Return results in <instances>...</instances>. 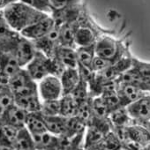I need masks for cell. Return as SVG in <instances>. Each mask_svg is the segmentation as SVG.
<instances>
[{
	"instance_id": "6da1fadb",
	"label": "cell",
	"mask_w": 150,
	"mask_h": 150,
	"mask_svg": "<svg viewBox=\"0 0 150 150\" xmlns=\"http://www.w3.org/2000/svg\"><path fill=\"white\" fill-rule=\"evenodd\" d=\"M3 13L10 27L18 33L50 15L21 1L8 5L3 10Z\"/></svg>"
},
{
	"instance_id": "7a4b0ae2",
	"label": "cell",
	"mask_w": 150,
	"mask_h": 150,
	"mask_svg": "<svg viewBox=\"0 0 150 150\" xmlns=\"http://www.w3.org/2000/svg\"><path fill=\"white\" fill-rule=\"evenodd\" d=\"M25 69L35 81H40L49 75L58 78L65 70L64 66L56 58H50L41 51L36 50L33 59L27 64Z\"/></svg>"
},
{
	"instance_id": "3957f363",
	"label": "cell",
	"mask_w": 150,
	"mask_h": 150,
	"mask_svg": "<svg viewBox=\"0 0 150 150\" xmlns=\"http://www.w3.org/2000/svg\"><path fill=\"white\" fill-rule=\"evenodd\" d=\"M0 50L12 54L22 68L27 66L36 53L33 42L22 36L20 33L0 41Z\"/></svg>"
},
{
	"instance_id": "277c9868",
	"label": "cell",
	"mask_w": 150,
	"mask_h": 150,
	"mask_svg": "<svg viewBox=\"0 0 150 150\" xmlns=\"http://www.w3.org/2000/svg\"><path fill=\"white\" fill-rule=\"evenodd\" d=\"M96 54L98 57L115 63L120 59L129 49V42L125 40H117L113 35H104L101 36L95 44Z\"/></svg>"
},
{
	"instance_id": "5b68a950",
	"label": "cell",
	"mask_w": 150,
	"mask_h": 150,
	"mask_svg": "<svg viewBox=\"0 0 150 150\" xmlns=\"http://www.w3.org/2000/svg\"><path fill=\"white\" fill-rule=\"evenodd\" d=\"M111 131L112 125L109 118L93 117L85 131L83 147L85 149L96 148L104 137Z\"/></svg>"
},
{
	"instance_id": "8992f818",
	"label": "cell",
	"mask_w": 150,
	"mask_h": 150,
	"mask_svg": "<svg viewBox=\"0 0 150 150\" xmlns=\"http://www.w3.org/2000/svg\"><path fill=\"white\" fill-rule=\"evenodd\" d=\"M10 89L14 96H23L38 94V84L25 68H21L9 79Z\"/></svg>"
},
{
	"instance_id": "52a82bcc",
	"label": "cell",
	"mask_w": 150,
	"mask_h": 150,
	"mask_svg": "<svg viewBox=\"0 0 150 150\" xmlns=\"http://www.w3.org/2000/svg\"><path fill=\"white\" fill-rule=\"evenodd\" d=\"M38 94L42 101L60 99L63 96L60 79L54 75L43 78L38 82Z\"/></svg>"
},
{
	"instance_id": "ba28073f",
	"label": "cell",
	"mask_w": 150,
	"mask_h": 150,
	"mask_svg": "<svg viewBox=\"0 0 150 150\" xmlns=\"http://www.w3.org/2000/svg\"><path fill=\"white\" fill-rule=\"evenodd\" d=\"M36 50L41 51L50 58H53L56 50L60 46L59 43V27L56 26L48 35L45 36L32 41Z\"/></svg>"
},
{
	"instance_id": "9c48e42d",
	"label": "cell",
	"mask_w": 150,
	"mask_h": 150,
	"mask_svg": "<svg viewBox=\"0 0 150 150\" xmlns=\"http://www.w3.org/2000/svg\"><path fill=\"white\" fill-rule=\"evenodd\" d=\"M130 117L139 124L150 123V94L126 107Z\"/></svg>"
},
{
	"instance_id": "30bf717a",
	"label": "cell",
	"mask_w": 150,
	"mask_h": 150,
	"mask_svg": "<svg viewBox=\"0 0 150 150\" xmlns=\"http://www.w3.org/2000/svg\"><path fill=\"white\" fill-rule=\"evenodd\" d=\"M85 9H86V5L82 3L77 6L66 7L61 10L52 11L50 16L54 20L56 26L60 27L64 24L76 23Z\"/></svg>"
},
{
	"instance_id": "8fae6325",
	"label": "cell",
	"mask_w": 150,
	"mask_h": 150,
	"mask_svg": "<svg viewBox=\"0 0 150 150\" xmlns=\"http://www.w3.org/2000/svg\"><path fill=\"white\" fill-rule=\"evenodd\" d=\"M117 92L121 100L122 105L127 107L131 103L138 101L141 97L150 94L141 88L135 86L131 83L125 82H117Z\"/></svg>"
},
{
	"instance_id": "7c38bea8",
	"label": "cell",
	"mask_w": 150,
	"mask_h": 150,
	"mask_svg": "<svg viewBox=\"0 0 150 150\" xmlns=\"http://www.w3.org/2000/svg\"><path fill=\"white\" fill-rule=\"evenodd\" d=\"M55 27L56 24L54 20L50 15H49L43 20L25 28L20 34L30 41H35L48 35Z\"/></svg>"
},
{
	"instance_id": "4fadbf2b",
	"label": "cell",
	"mask_w": 150,
	"mask_h": 150,
	"mask_svg": "<svg viewBox=\"0 0 150 150\" xmlns=\"http://www.w3.org/2000/svg\"><path fill=\"white\" fill-rule=\"evenodd\" d=\"M28 114V112L14 103L9 107L0 117V125L13 126L21 130L25 127Z\"/></svg>"
},
{
	"instance_id": "5bb4252c",
	"label": "cell",
	"mask_w": 150,
	"mask_h": 150,
	"mask_svg": "<svg viewBox=\"0 0 150 150\" xmlns=\"http://www.w3.org/2000/svg\"><path fill=\"white\" fill-rule=\"evenodd\" d=\"M37 150H60V137L49 132L32 134Z\"/></svg>"
},
{
	"instance_id": "9a60e30c",
	"label": "cell",
	"mask_w": 150,
	"mask_h": 150,
	"mask_svg": "<svg viewBox=\"0 0 150 150\" xmlns=\"http://www.w3.org/2000/svg\"><path fill=\"white\" fill-rule=\"evenodd\" d=\"M59 79L62 84L63 96L71 95L81 80L78 68H66Z\"/></svg>"
},
{
	"instance_id": "2e32d148",
	"label": "cell",
	"mask_w": 150,
	"mask_h": 150,
	"mask_svg": "<svg viewBox=\"0 0 150 150\" xmlns=\"http://www.w3.org/2000/svg\"><path fill=\"white\" fill-rule=\"evenodd\" d=\"M21 68L18 60L12 54L0 50V73L10 79Z\"/></svg>"
},
{
	"instance_id": "e0dca14e",
	"label": "cell",
	"mask_w": 150,
	"mask_h": 150,
	"mask_svg": "<svg viewBox=\"0 0 150 150\" xmlns=\"http://www.w3.org/2000/svg\"><path fill=\"white\" fill-rule=\"evenodd\" d=\"M59 61L64 68H78V58L76 49L59 46L56 50L54 57Z\"/></svg>"
},
{
	"instance_id": "ac0fdd59",
	"label": "cell",
	"mask_w": 150,
	"mask_h": 150,
	"mask_svg": "<svg viewBox=\"0 0 150 150\" xmlns=\"http://www.w3.org/2000/svg\"><path fill=\"white\" fill-rule=\"evenodd\" d=\"M14 103L28 113L41 111L42 100L39 96V94L23 96H14Z\"/></svg>"
},
{
	"instance_id": "d6986e66",
	"label": "cell",
	"mask_w": 150,
	"mask_h": 150,
	"mask_svg": "<svg viewBox=\"0 0 150 150\" xmlns=\"http://www.w3.org/2000/svg\"><path fill=\"white\" fill-rule=\"evenodd\" d=\"M77 28V22L64 24L59 27V43L61 46L71 49H77L75 42V33Z\"/></svg>"
},
{
	"instance_id": "ffe728a7",
	"label": "cell",
	"mask_w": 150,
	"mask_h": 150,
	"mask_svg": "<svg viewBox=\"0 0 150 150\" xmlns=\"http://www.w3.org/2000/svg\"><path fill=\"white\" fill-rule=\"evenodd\" d=\"M25 127L31 134H39L48 132L43 116L41 114V112L28 113L27 116Z\"/></svg>"
},
{
	"instance_id": "44dd1931",
	"label": "cell",
	"mask_w": 150,
	"mask_h": 150,
	"mask_svg": "<svg viewBox=\"0 0 150 150\" xmlns=\"http://www.w3.org/2000/svg\"><path fill=\"white\" fill-rule=\"evenodd\" d=\"M109 119L112 125V128H124L132 125L133 119L130 117L126 108H119L112 111L110 116Z\"/></svg>"
},
{
	"instance_id": "7402d4cb",
	"label": "cell",
	"mask_w": 150,
	"mask_h": 150,
	"mask_svg": "<svg viewBox=\"0 0 150 150\" xmlns=\"http://www.w3.org/2000/svg\"><path fill=\"white\" fill-rule=\"evenodd\" d=\"M44 122L47 131L57 136H64L66 128V117L62 116L44 117Z\"/></svg>"
},
{
	"instance_id": "603a6c76",
	"label": "cell",
	"mask_w": 150,
	"mask_h": 150,
	"mask_svg": "<svg viewBox=\"0 0 150 150\" xmlns=\"http://www.w3.org/2000/svg\"><path fill=\"white\" fill-rule=\"evenodd\" d=\"M13 146L15 150H37L35 146L32 134L26 127L19 131Z\"/></svg>"
},
{
	"instance_id": "cb8c5ba5",
	"label": "cell",
	"mask_w": 150,
	"mask_h": 150,
	"mask_svg": "<svg viewBox=\"0 0 150 150\" xmlns=\"http://www.w3.org/2000/svg\"><path fill=\"white\" fill-rule=\"evenodd\" d=\"M78 64L92 69L93 61L96 56L95 45L86 47H77L76 49Z\"/></svg>"
},
{
	"instance_id": "d4e9b609",
	"label": "cell",
	"mask_w": 150,
	"mask_h": 150,
	"mask_svg": "<svg viewBox=\"0 0 150 150\" xmlns=\"http://www.w3.org/2000/svg\"><path fill=\"white\" fill-rule=\"evenodd\" d=\"M60 116L64 117H75L78 111L79 104L75 101L71 95L63 96L60 98Z\"/></svg>"
},
{
	"instance_id": "484cf974",
	"label": "cell",
	"mask_w": 150,
	"mask_h": 150,
	"mask_svg": "<svg viewBox=\"0 0 150 150\" xmlns=\"http://www.w3.org/2000/svg\"><path fill=\"white\" fill-rule=\"evenodd\" d=\"M93 117L98 118H109L110 110L101 96L92 98Z\"/></svg>"
},
{
	"instance_id": "4316f807",
	"label": "cell",
	"mask_w": 150,
	"mask_h": 150,
	"mask_svg": "<svg viewBox=\"0 0 150 150\" xmlns=\"http://www.w3.org/2000/svg\"><path fill=\"white\" fill-rule=\"evenodd\" d=\"M71 96L78 103L79 105L81 103H82L83 102L87 101L88 99L91 98L88 83L81 78L79 84L74 88V90L71 93Z\"/></svg>"
},
{
	"instance_id": "83f0119b",
	"label": "cell",
	"mask_w": 150,
	"mask_h": 150,
	"mask_svg": "<svg viewBox=\"0 0 150 150\" xmlns=\"http://www.w3.org/2000/svg\"><path fill=\"white\" fill-rule=\"evenodd\" d=\"M122 147L121 141L113 131L110 132L97 146L100 150H120Z\"/></svg>"
},
{
	"instance_id": "f1b7e54d",
	"label": "cell",
	"mask_w": 150,
	"mask_h": 150,
	"mask_svg": "<svg viewBox=\"0 0 150 150\" xmlns=\"http://www.w3.org/2000/svg\"><path fill=\"white\" fill-rule=\"evenodd\" d=\"M60 99L58 100H48L42 101L41 114L44 117H55L60 116Z\"/></svg>"
},
{
	"instance_id": "f546056e",
	"label": "cell",
	"mask_w": 150,
	"mask_h": 150,
	"mask_svg": "<svg viewBox=\"0 0 150 150\" xmlns=\"http://www.w3.org/2000/svg\"><path fill=\"white\" fill-rule=\"evenodd\" d=\"M75 117H77L81 119L83 123L87 125L89 124L93 117V110H92V97L88 99L87 101L83 102L79 105L77 114Z\"/></svg>"
},
{
	"instance_id": "4dcf8cb0",
	"label": "cell",
	"mask_w": 150,
	"mask_h": 150,
	"mask_svg": "<svg viewBox=\"0 0 150 150\" xmlns=\"http://www.w3.org/2000/svg\"><path fill=\"white\" fill-rule=\"evenodd\" d=\"M20 1L33 7L37 11L50 15L52 12L50 0H20Z\"/></svg>"
},
{
	"instance_id": "1f68e13d",
	"label": "cell",
	"mask_w": 150,
	"mask_h": 150,
	"mask_svg": "<svg viewBox=\"0 0 150 150\" xmlns=\"http://www.w3.org/2000/svg\"><path fill=\"white\" fill-rule=\"evenodd\" d=\"M18 32L14 31L7 22L3 10L0 11V41L15 35Z\"/></svg>"
},
{
	"instance_id": "d6a6232c",
	"label": "cell",
	"mask_w": 150,
	"mask_h": 150,
	"mask_svg": "<svg viewBox=\"0 0 150 150\" xmlns=\"http://www.w3.org/2000/svg\"><path fill=\"white\" fill-rule=\"evenodd\" d=\"M132 69L142 75L143 77L150 80V62H144L133 57Z\"/></svg>"
},
{
	"instance_id": "836d02e7",
	"label": "cell",
	"mask_w": 150,
	"mask_h": 150,
	"mask_svg": "<svg viewBox=\"0 0 150 150\" xmlns=\"http://www.w3.org/2000/svg\"><path fill=\"white\" fill-rule=\"evenodd\" d=\"M14 104V96L12 91L0 94V117L4 112L12 105Z\"/></svg>"
},
{
	"instance_id": "e575fe53",
	"label": "cell",
	"mask_w": 150,
	"mask_h": 150,
	"mask_svg": "<svg viewBox=\"0 0 150 150\" xmlns=\"http://www.w3.org/2000/svg\"><path fill=\"white\" fill-rule=\"evenodd\" d=\"M83 0H50L52 11L61 10L66 7L82 4ZM52 13V12H51Z\"/></svg>"
},
{
	"instance_id": "d590c367",
	"label": "cell",
	"mask_w": 150,
	"mask_h": 150,
	"mask_svg": "<svg viewBox=\"0 0 150 150\" xmlns=\"http://www.w3.org/2000/svg\"><path fill=\"white\" fill-rule=\"evenodd\" d=\"M113 63L110 60H107L105 58H103L101 57L96 56L94 61H93V64H92V70L95 72H100L103 70H105L106 68H108L109 66H110Z\"/></svg>"
},
{
	"instance_id": "8d00e7d4",
	"label": "cell",
	"mask_w": 150,
	"mask_h": 150,
	"mask_svg": "<svg viewBox=\"0 0 150 150\" xmlns=\"http://www.w3.org/2000/svg\"><path fill=\"white\" fill-rule=\"evenodd\" d=\"M7 6V4L6 3L5 0H0V11L4 10Z\"/></svg>"
},
{
	"instance_id": "74e56055",
	"label": "cell",
	"mask_w": 150,
	"mask_h": 150,
	"mask_svg": "<svg viewBox=\"0 0 150 150\" xmlns=\"http://www.w3.org/2000/svg\"><path fill=\"white\" fill-rule=\"evenodd\" d=\"M6 1V3L7 4V6L8 5H10V4H13V3H16V2H19L20 0H5Z\"/></svg>"
},
{
	"instance_id": "f35d334b",
	"label": "cell",
	"mask_w": 150,
	"mask_h": 150,
	"mask_svg": "<svg viewBox=\"0 0 150 150\" xmlns=\"http://www.w3.org/2000/svg\"><path fill=\"white\" fill-rule=\"evenodd\" d=\"M85 150H100V149L96 147V148H92V149H85Z\"/></svg>"
},
{
	"instance_id": "ab89813d",
	"label": "cell",
	"mask_w": 150,
	"mask_h": 150,
	"mask_svg": "<svg viewBox=\"0 0 150 150\" xmlns=\"http://www.w3.org/2000/svg\"><path fill=\"white\" fill-rule=\"evenodd\" d=\"M120 150H125V148H123V147H122V148H121V149H120Z\"/></svg>"
}]
</instances>
